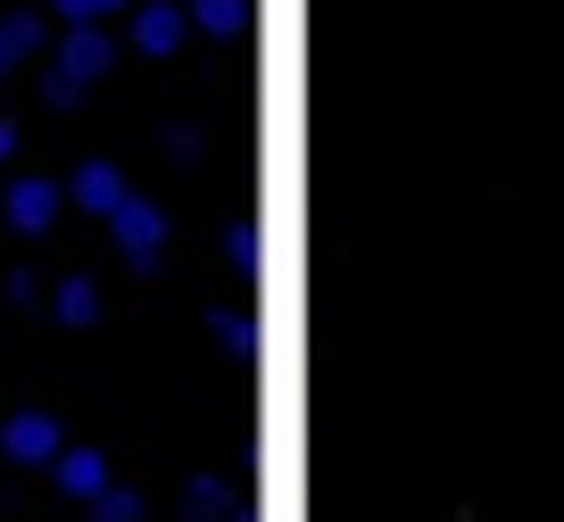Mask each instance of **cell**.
Returning <instances> with one entry per match:
<instances>
[{
  "label": "cell",
  "mask_w": 564,
  "mask_h": 522,
  "mask_svg": "<svg viewBox=\"0 0 564 522\" xmlns=\"http://www.w3.org/2000/svg\"><path fill=\"white\" fill-rule=\"evenodd\" d=\"M0 439H9V456H25V465H58V423L51 415H18Z\"/></svg>",
  "instance_id": "obj_1"
},
{
  "label": "cell",
  "mask_w": 564,
  "mask_h": 522,
  "mask_svg": "<svg viewBox=\"0 0 564 522\" xmlns=\"http://www.w3.org/2000/svg\"><path fill=\"white\" fill-rule=\"evenodd\" d=\"M58 489H67V498H100L108 489V465L91 448H58Z\"/></svg>",
  "instance_id": "obj_2"
},
{
  "label": "cell",
  "mask_w": 564,
  "mask_h": 522,
  "mask_svg": "<svg viewBox=\"0 0 564 522\" xmlns=\"http://www.w3.org/2000/svg\"><path fill=\"white\" fill-rule=\"evenodd\" d=\"M117 241L133 249V258H150V249H159V216H150V208H133V199H124V208H117Z\"/></svg>",
  "instance_id": "obj_3"
},
{
  "label": "cell",
  "mask_w": 564,
  "mask_h": 522,
  "mask_svg": "<svg viewBox=\"0 0 564 522\" xmlns=\"http://www.w3.org/2000/svg\"><path fill=\"white\" fill-rule=\"evenodd\" d=\"M9 216H18L25 232H42L51 225V192H42V183H18V192H9Z\"/></svg>",
  "instance_id": "obj_4"
},
{
  "label": "cell",
  "mask_w": 564,
  "mask_h": 522,
  "mask_svg": "<svg viewBox=\"0 0 564 522\" xmlns=\"http://www.w3.org/2000/svg\"><path fill=\"white\" fill-rule=\"evenodd\" d=\"M84 208H100V216H117V208H124V183H117L108 166H91V174H84Z\"/></svg>",
  "instance_id": "obj_5"
},
{
  "label": "cell",
  "mask_w": 564,
  "mask_h": 522,
  "mask_svg": "<svg viewBox=\"0 0 564 522\" xmlns=\"http://www.w3.org/2000/svg\"><path fill=\"white\" fill-rule=\"evenodd\" d=\"M100 522H141V498L133 489H100Z\"/></svg>",
  "instance_id": "obj_6"
},
{
  "label": "cell",
  "mask_w": 564,
  "mask_h": 522,
  "mask_svg": "<svg viewBox=\"0 0 564 522\" xmlns=\"http://www.w3.org/2000/svg\"><path fill=\"white\" fill-rule=\"evenodd\" d=\"M166 42H175V18H166V9H141V51H166Z\"/></svg>",
  "instance_id": "obj_7"
},
{
  "label": "cell",
  "mask_w": 564,
  "mask_h": 522,
  "mask_svg": "<svg viewBox=\"0 0 564 522\" xmlns=\"http://www.w3.org/2000/svg\"><path fill=\"white\" fill-rule=\"evenodd\" d=\"M192 18H199V25H208V34H216V25H225V34H232V25H241V0H199Z\"/></svg>",
  "instance_id": "obj_8"
},
{
  "label": "cell",
  "mask_w": 564,
  "mask_h": 522,
  "mask_svg": "<svg viewBox=\"0 0 564 522\" xmlns=\"http://www.w3.org/2000/svg\"><path fill=\"white\" fill-rule=\"evenodd\" d=\"M58 315H67V324H91V291H84V282H67V291H58Z\"/></svg>",
  "instance_id": "obj_9"
},
{
  "label": "cell",
  "mask_w": 564,
  "mask_h": 522,
  "mask_svg": "<svg viewBox=\"0 0 564 522\" xmlns=\"http://www.w3.org/2000/svg\"><path fill=\"white\" fill-rule=\"evenodd\" d=\"M58 9H67V18H91V9H100V0H58Z\"/></svg>",
  "instance_id": "obj_10"
}]
</instances>
